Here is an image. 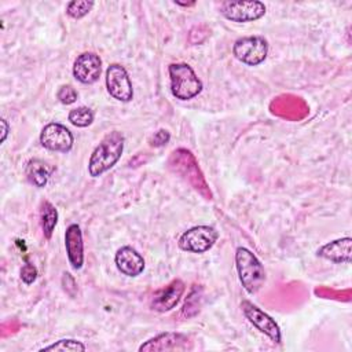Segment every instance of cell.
I'll return each mask as SVG.
<instances>
[{"mask_svg": "<svg viewBox=\"0 0 352 352\" xmlns=\"http://www.w3.org/2000/svg\"><path fill=\"white\" fill-rule=\"evenodd\" d=\"M124 150V136L118 131L109 132L95 147L88 162V172L92 177H98L121 158Z\"/></svg>", "mask_w": 352, "mask_h": 352, "instance_id": "cell-1", "label": "cell"}, {"mask_svg": "<svg viewBox=\"0 0 352 352\" xmlns=\"http://www.w3.org/2000/svg\"><path fill=\"white\" fill-rule=\"evenodd\" d=\"M168 164H169V168L175 173L184 177L187 180V183H190L206 199L212 198V194L209 191L206 180H205L202 172L199 170L198 162H197L195 157L188 150L177 148V150L172 151Z\"/></svg>", "mask_w": 352, "mask_h": 352, "instance_id": "cell-2", "label": "cell"}, {"mask_svg": "<svg viewBox=\"0 0 352 352\" xmlns=\"http://www.w3.org/2000/svg\"><path fill=\"white\" fill-rule=\"evenodd\" d=\"M235 265L243 289L254 294L265 282V271L260 260L246 248L239 246L235 252Z\"/></svg>", "mask_w": 352, "mask_h": 352, "instance_id": "cell-3", "label": "cell"}, {"mask_svg": "<svg viewBox=\"0 0 352 352\" xmlns=\"http://www.w3.org/2000/svg\"><path fill=\"white\" fill-rule=\"evenodd\" d=\"M168 72L170 77V92L176 99L188 100L202 91V82L190 65L172 63Z\"/></svg>", "mask_w": 352, "mask_h": 352, "instance_id": "cell-4", "label": "cell"}, {"mask_svg": "<svg viewBox=\"0 0 352 352\" xmlns=\"http://www.w3.org/2000/svg\"><path fill=\"white\" fill-rule=\"evenodd\" d=\"M268 52V43L261 36H248L238 38L232 45L234 56L249 66L260 65Z\"/></svg>", "mask_w": 352, "mask_h": 352, "instance_id": "cell-5", "label": "cell"}, {"mask_svg": "<svg viewBox=\"0 0 352 352\" xmlns=\"http://www.w3.org/2000/svg\"><path fill=\"white\" fill-rule=\"evenodd\" d=\"M219 238V232L210 226H195L182 234L179 248L190 253L208 252Z\"/></svg>", "mask_w": 352, "mask_h": 352, "instance_id": "cell-6", "label": "cell"}, {"mask_svg": "<svg viewBox=\"0 0 352 352\" xmlns=\"http://www.w3.org/2000/svg\"><path fill=\"white\" fill-rule=\"evenodd\" d=\"M220 12L232 22H252L260 19L265 14V6L261 1H224L220 6Z\"/></svg>", "mask_w": 352, "mask_h": 352, "instance_id": "cell-7", "label": "cell"}, {"mask_svg": "<svg viewBox=\"0 0 352 352\" xmlns=\"http://www.w3.org/2000/svg\"><path fill=\"white\" fill-rule=\"evenodd\" d=\"M107 92L120 102H129L133 98V88L124 66L111 63L106 70Z\"/></svg>", "mask_w": 352, "mask_h": 352, "instance_id": "cell-8", "label": "cell"}, {"mask_svg": "<svg viewBox=\"0 0 352 352\" xmlns=\"http://www.w3.org/2000/svg\"><path fill=\"white\" fill-rule=\"evenodd\" d=\"M241 309L243 312V315L246 316V319L261 333H264L267 337H270L274 342L279 344L282 337H280V329L278 326V323L268 315L265 314L263 309H260L257 305H254L253 302L243 300L241 302Z\"/></svg>", "mask_w": 352, "mask_h": 352, "instance_id": "cell-9", "label": "cell"}, {"mask_svg": "<svg viewBox=\"0 0 352 352\" xmlns=\"http://www.w3.org/2000/svg\"><path fill=\"white\" fill-rule=\"evenodd\" d=\"M40 143L47 150L66 153L73 146V135L65 125L59 122H50L41 129Z\"/></svg>", "mask_w": 352, "mask_h": 352, "instance_id": "cell-10", "label": "cell"}, {"mask_svg": "<svg viewBox=\"0 0 352 352\" xmlns=\"http://www.w3.org/2000/svg\"><path fill=\"white\" fill-rule=\"evenodd\" d=\"M191 348V341L186 334L182 333H161L139 346L140 352L153 351H186Z\"/></svg>", "mask_w": 352, "mask_h": 352, "instance_id": "cell-11", "label": "cell"}, {"mask_svg": "<svg viewBox=\"0 0 352 352\" xmlns=\"http://www.w3.org/2000/svg\"><path fill=\"white\" fill-rule=\"evenodd\" d=\"M102 60L95 52H82L73 65V76L82 84H94L99 80Z\"/></svg>", "mask_w": 352, "mask_h": 352, "instance_id": "cell-12", "label": "cell"}, {"mask_svg": "<svg viewBox=\"0 0 352 352\" xmlns=\"http://www.w3.org/2000/svg\"><path fill=\"white\" fill-rule=\"evenodd\" d=\"M184 293V283L180 279H173L165 287L154 293L151 298V308L158 312H168L173 309Z\"/></svg>", "mask_w": 352, "mask_h": 352, "instance_id": "cell-13", "label": "cell"}, {"mask_svg": "<svg viewBox=\"0 0 352 352\" xmlns=\"http://www.w3.org/2000/svg\"><path fill=\"white\" fill-rule=\"evenodd\" d=\"M65 248L73 270H80L84 264V243L78 224H70L65 232Z\"/></svg>", "mask_w": 352, "mask_h": 352, "instance_id": "cell-14", "label": "cell"}, {"mask_svg": "<svg viewBox=\"0 0 352 352\" xmlns=\"http://www.w3.org/2000/svg\"><path fill=\"white\" fill-rule=\"evenodd\" d=\"M116 265L126 276H138L144 270L143 257L131 246H122L116 253Z\"/></svg>", "mask_w": 352, "mask_h": 352, "instance_id": "cell-15", "label": "cell"}, {"mask_svg": "<svg viewBox=\"0 0 352 352\" xmlns=\"http://www.w3.org/2000/svg\"><path fill=\"white\" fill-rule=\"evenodd\" d=\"M351 246L352 239L349 236L331 241L318 249V256L333 263L348 264L351 261Z\"/></svg>", "mask_w": 352, "mask_h": 352, "instance_id": "cell-16", "label": "cell"}, {"mask_svg": "<svg viewBox=\"0 0 352 352\" xmlns=\"http://www.w3.org/2000/svg\"><path fill=\"white\" fill-rule=\"evenodd\" d=\"M51 172H52V168L47 162L37 158L30 160L25 169L28 180L36 187H44L48 183Z\"/></svg>", "mask_w": 352, "mask_h": 352, "instance_id": "cell-17", "label": "cell"}, {"mask_svg": "<svg viewBox=\"0 0 352 352\" xmlns=\"http://www.w3.org/2000/svg\"><path fill=\"white\" fill-rule=\"evenodd\" d=\"M40 219H41L43 234L47 239H50L52 232H54V228L58 223V210H56V208L51 202L44 201L41 204V209H40Z\"/></svg>", "mask_w": 352, "mask_h": 352, "instance_id": "cell-18", "label": "cell"}, {"mask_svg": "<svg viewBox=\"0 0 352 352\" xmlns=\"http://www.w3.org/2000/svg\"><path fill=\"white\" fill-rule=\"evenodd\" d=\"M69 121L76 125V126H80V128H84V126H88L92 124L94 121V113L89 107H85V106H81V107H77V109H73L70 113H69Z\"/></svg>", "mask_w": 352, "mask_h": 352, "instance_id": "cell-19", "label": "cell"}, {"mask_svg": "<svg viewBox=\"0 0 352 352\" xmlns=\"http://www.w3.org/2000/svg\"><path fill=\"white\" fill-rule=\"evenodd\" d=\"M41 352H44V351H62V352H65V351H70V352H82V351H85V345L84 344H81L80 341H76V340H59V341H56V342H54V344H51V345H48V346H44V348H41L40 349Z\"/></svg>", "mask_w": 352, "mask_h": 352, "instance_id": "cell-20", "label": "cell"}, {"mask_svg": "<svg viewBox=\"0 0 352 352\" xmlns=\"http://www.w3.org/2000/svg\"><path fill=\"white\" fill-rule=\"evenodd\" d=\"M94 7V1H88V0H76V1H70L66 7V12L69 16L74 18V19H80L84 15H87L91 8Z\"/></svg>", "mask_w": 352, "mask_h": 352, "instance_id": "cell-21", "label": "cell"}, {"mask_svg": "<svg viewBox=\"0 0 352 352\" xmlns=\"http://www.w3.org/2000/svg\"><path fill=\"white\" fill-rule=\"evenodd\" d=\"M56 96H58L60 103L72 104V103H74L77 100V91L72 85H62L58 89Z\"/></svg>", "mask_w": 352, "mask_h": 352, "instance_id": "cell-22", "label": "cell"}, {"mask_svg": "<svg viewBox=\"0 0 352 352\" xmlns=\"http://www.w3.org/2000/svg\"><path fill=\"white\" fill-rule=\"evenodd\" d=\"M37 278V270L33 264L30 263H26L22 268H21V279L26 283V285H30L36 280Z\"/></svg>", "mask_w": 352, "mask_h": 352, "instance_id": "cell-23", "label": "cell"}, {"mask_svg": "<svg viewBox=\"0 0 352 352\" xmlns=\"http://www.w3.org/2000/svg\"><path fill=\"white\" fill-rule=\"evenodd\" d=\"M169 139H170L169 132L166 129H160L153 135L150 144L154 147H161V146H165L169 142Z\"/></svg>", "mask_w": 352, "mask_h": 352, "instance_id": "cell-24", "label": "cell"}, {"mask_svg": "<svg viewBox=\"0 0 352 352\" xmlns=\"http://www.w3.org/2000/svg\"><path fill=\"white\" fill-rule=\"evenodd\" d=\"M0 124H1V128H3V129H1V143H3V142L6 140V138H7V135H8V129H10V128H8V124H7V121H6L4 118L1 120Z\"/></svg>", "mask_w": 352, "mask_h": 352, "instance_id": "cell-25", "label": "cell"}, {"mask_svg": "<svg viewBox=\"0 0 352 352\" xmlns=\"http://www.w3.org/2000/svg\"><path fill=\"white\" fill-rule=\"evenodd\" d=\"M176 4H179V6H184V7H187V6H194V3H179V1H176Z\"/></svg>", "mask_w": 352, "mask_h": 352, "instance_id": "cell-26", "label": "cell"}]
</instances>
